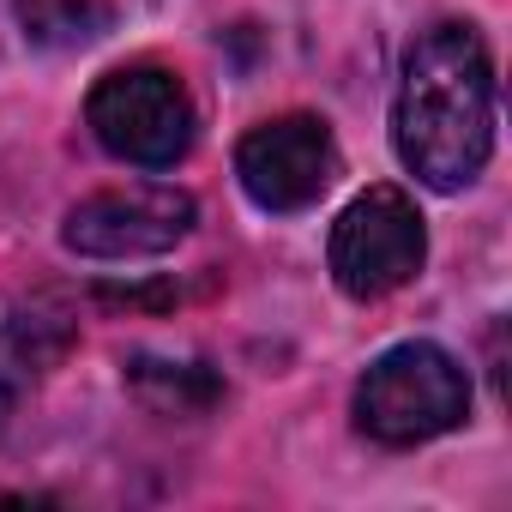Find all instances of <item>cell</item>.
<instances>
[{
    "label": "cell",
    "instance_id": "7",
    "mask_svg": "<svg viewBox=\"0 0 512 512\" xmlns=\"http://www.w3.org/2000/svg\"><path fill=\"white\" fill-rule=\"evenodd\" d=\"M127 386L157 416H199V410H211L223 398V386L199 362H157V356H133L127 362Z\"/></svg>",
    "mask_w": 512,
    "mask_h": 512
},
{
    "label": "cell",
    "instance_id": "4",
    "mask_svg": "<svg viewBox=\"0 0 512 512\" xmlns=\"http://www.w3.org/2000/svg\"><path fill=\"white\" fill-rule=\"evenodd\" d=\"M428 229L404 187H368L332 223V278L356 302H380L422 272Z\"/></svg>",
    "mask_w": 512,
    "mask_h": 512
},
{
    "label": "cell",
    "instance_id": "3",
    "mask_svg": "<svg viewBox=\"0 0 512 512\" xmlns=\"http://www.w3.org/2000/svg\"><path fill=\"white\" fill-rule=\"evenodd\" d=\"M85 121L97 133V145L133 169H175L187 151H193V103H187V85L169 73V67H121V73H103L91 103H85Z\"/></svg>",
    "mask_w": 512,
    "mask_h": 512
},
{
    "label": "cell",
    "instance_id": "5",
    "mask_svg": "<svg viewBox=\"0 0 512 512\" xmlns=\"http://www.w3.org/2000/svg\"><path fill=\"white\" fill-rule=\"evenodd\" d=\"M199 205L181 187H109L91 193L85 205L67 211V247L85 260H145V253H169L187 229H193Z\"/></svg>",
    "mask_w": 512,
    "mask_h": 512
},
{
    "label": "cell",
    "instance_id": "2",
    "mask_svg": "<svg viewBox=\"0 0 512 512\" xmlns=\"http://www.w3.org/2000/svg\"><path fill=\"white\" fill-rule=\"evenodd\" d=\"M470 416V374L452 350L416 338L368 362L356 380V428L380 446H416Z\"/></svg>",
    "mask_w": 512,
    "mask_h": 512
},
{
    "label": "cell",
    "instance_id": "9",
    "mask_svg": "<svg viewBox=\"0 0 512 512\" xmlns=\"http://www.w3.org/2000/svg\"><path fill=\"white\" fill-rule=\"evenodd\" d=\"M67 344H73V326L61 314H13V326L0 332V368L43 374Z\"/></svg>",
    "mask_w": 512,
    "mask_h": 512
},
{
    "label": "cell",
    "instance_id": "6",
    "mask_svg": "<svg viewBox=\"0 0 512 512\" xmlns=\"http://www.w3.org/2000/svg\"><path fill=\"white\" fill-rule=\"evenodd\" d=\"M235 175H241V193L260 211H308L338 181V145H332L326 121L284 115V121L253 127L235 145Z\"/></svg>",
    "mask_w": 512,
    "mask_h": 512
},
{
    "label": "cell",
    "instance_id": "8",
    "mask_svg": "<svg viewBox=\"0 0 512 512\" xmlns=\"http://www.w3.org/2000/svg\"><path fill=\"white\" fill-rule=\"evenodd\" d=\"M13 13L37 49H85L109 31L115 0H13Z\"/></svg>",
    "mask_w": 512,
    "mask_h": 512
},
{
    "label": "cell",
    "instance_id": "1",
    "mask_svg": "<svg viewBox=\"0 0 512 512\" xmlns=\"http://www.w3.org/2000/svg\"><path fill=\"white\" fill-rule=\"evenodd\" d=\"M392 145L404 169L440 193H458L482 175L494 151V61L470 25H434L404 55Z\"/></svg>",
    "mask_w": 512,
    "mask_h": 512
}]
</instances>
